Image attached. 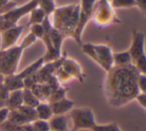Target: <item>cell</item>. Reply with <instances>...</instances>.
Segmentation results:
<instances>
[{"mask_svg":"<svg viewBox=\"0 0 146 131\" xmlns=\"http://www.w3.org/2000/svg\"><path fill=\"white\" fill-rule=\"evenodd\" d=\"M139 71L132 65L113 67L104 81V93L108 104L113 107L126 105L140 95L138 89Z\"/></svg>","mask_w":146,"mask_h":131,"instance_id":"1","label":"cell"},{"mask_svg":"<svg viewBox=\"0 0 146 131\" xmlns=\"http://www.w3.org/2000/svg\"><path fill=\"white\" fill-rule=\"evenodd\" d=\"M80 4L57 7L53 12L52 26L54 29L64 35L66 38H74L76 28L79 22Z\"/></svg>","mask_w":146,"mask_h":131,"instance_id":"2","label":"cell"},{"mask_svg":"<svg viewBox=\"0 0 146 131\" xmlns=\"http://www.w3.org/2000/svg\"><path fill=\"white\" fill-rule=\"evenodd\" d=\"M42 26L45 30V33L41 40H43L46 46V53L43 56L44 63L55 62L62 57V44L66 37L53 28L50 17L48 16L43 21Z\"/></svg>","mask_w":146,"mask_h":131,"instance_id":"3","label":"cell"},{"mask_svg":"<svg viewBox=\"0 0 146 131\" xmlns=\"http://www.w3.org/2000/svg\"><path fill=\"white\" fill-rule=\"evenodd\" d=\"M82 50L86 55L98 64L102 69L108 73L113 67V53L111 49L106 45L87 44L82 45Z\"/></svg>","mask_w":146,"mask_h":131,"instance_id":"4","label":"cell"},{"mask_svg":"<svg viewBox=\"0 0 146 131\" xmlns=\"http://www.w3.org/2000/svg\"><path fill=\"white\" fill-rule=\"evenodd\" d=\"M131 58V65L141 75H146V53L145 35L142 32L134 30L132 32V41L128 49Z\"/></svg>","mask_w":146,"mask_h":131,"instance_id":"5","label":"cell"},{"mask_svg":"<svg viewBox=\"0 0 146 131\" xmlns=\"http://www.w3.org/2000/svg\"><path fill=\"white\" fill-rule=\"evenodd\" d=\"M25 50L21 44L11 48L0 50V73L4 77L16 73L21 59L22 53Z\"/></svg>","mask_w":146,"mask_h":131,"instance_id":"6","label":"cell"},{"mask_svg":"<svg viewBox=\"0 0 146 131\" xmlns=\"http://www.w3.org/2000/svg\"><path fill=\"white\" fill-rule=\"evenodd\" d=\"M90 21L98 27H106L115 22H119V20L117 19L114 9L110 5V0H98Z\"/></svg>","mask_w":146,"mask_h":131,"instance_id":"7","label":"cell"},{"mask_svg":"<svg viewBox=\"0 0 146 131\" xmlns=\"http://www.w3.org/2000/svg\"><path fill=\"white\" fill-rule=\"evenodd\" d=\"M70 118L72 119L74 131H79L83 129L92 130L96 127V123L94 114L90 108H73L70 111Z\"/></svg>","mask_w":146,"mask_h":131,"instance_id":"8","label":"cell"},{"mask_svg":"<svg viewBox=\"0 0 146 131\" xmlns=\"http://www.w3.org/2000/svg\"><path fill=\"white\" fill-rule=\"evenodd\" d=\"M98 0H81L80 3V13H79V22L74 34V40L78 45L82 46V35L85 30L86 26L92 20V16L94 13V9Z\"/></svg>","mask_w":146,"mask_h":131,"instance_id":"9","label":"cell"},{"mask_svg":"<svg viewBox=\"0 0 146 131\" xmlns=\"http://www.w3.org/2000/svg\"><path fill=\"white\" fill-rule=\"evenodd\" d=\"M36 7H38V2L37 0H30L26 4H23L21 6H16L15 8H13L12 10H10L9 12L3 14V18L6 21V23L8 24L9 27H13V26L17 25L18 21L21 19L22 17H24L25 15L30 14V12L33 9H35Z\"/></svg>","mask_w":146,"mask_h":131,"instance_id":"10","label":"cell"},{"mask_svg":"<svg viewBox=\"0 0 146 131\" xmlns=\"http://www.w3.org/2000/svg\"><path fill=\"white\" fill-rule=\"evenodd\" d=\"M24 25H15L13 27H10L6 29L5 31L1 32V48L0 50H5V49L11 48L15 46L17 40L20 38L23 31Z\"/></svg>","mask_w":146,"mask_h":131,"instance_id":"11","label":"cell"},{"mask_svg":"<svg viewBox=\"0 0 146 131\" xmlns=\"http://www.w3.org/2000/svg\"><path fill=\"white\" fill-rule=\"evenodd\" d=\"M61 67L63 69H65V71L73 77V79H76L79 81H81V83H83L84 79H85L86 75L84 73L81 65L76 60H74V59H71L68 56H66L63 63H62Z\"/></svg>","mask_w":146,"mask_h":131,"instance_id":"12","label":"cell"},{"mask_svg":"<svg viewBox=\"0 0 146 131\" xmlns=\"http://www.w3.org/2000/svg\"><path fill=\"white\" fill-rule=\"evenodd\" d=\"M49 104H50L51 109H52L53 115H65L67 112L71 111L75 105L74 101L68 99L67 97Z\"/></svg>","mask_w":146,"mask_h":131,"instance_id":"13","label":"cell"},{"mask_svg":"<svg viewBox=\"0 0 146 131\" xmlns=\"http://www.w3.org/2000/svg\"><path fill=\"white\" fill-rule=\"evenodd\" d=\"M3 85L9 93L15 91H21L24 89L23 79H21L18 75V73H13V75L4 77Z\"/></svg>","mask_w":146,"mask_h":131,"instance_id":"14","label":"cell"},{"mask_svg":"<svg viewBox=\"0 0 146 131\" xmlns=\"http://www.w3.org/2000/svg\"><path fill=\"white\" fill-rule=\"evenodd\" d=\"M51 131H68V117L66 115H53L48 121Z\"/></svg>","mask_w":146,"mask_h":131,"instance_id":"15","label":"cell"},{"mask_svg":"<svg viewBox=\"0 0 146 131\" xmlns=\"http://www.w3.org/2000/svg\"><path fill=\"white\" fill-rule=\"evenodd\" d=\"M21 105H23L22 89L9 93L7 99L5 100V107H7L9 110H16Z\"/></svg>","mask_w":146,"mask_h":131,"instance_id":"16","label":"cell"},{"mask_svg":"<svg viewBox=\"0 0 146 131\" xmlns=\"http://www.w3.org/2000/svg\"><path fill=\"white\" fill-rule=\"evenodd\" d=\"M31 91L35 97L40 100V102H47L49 97L52 93V89L47 83H37Z\"/></svg>","mask_w":146,"mask_h":131,"instance_id":"17","label":"cell"},{"mask_svg":"<svg viewBox=\"0 0 146 131\" xmlns=\"http://www.w3.org/2000/svg\"><path fill=\"white\" fill-rule=\"evenodd\" d=\"M35 109H36L37 118L40 120L49 121L53 116L52 109H51V106L48 102H40Z\"/></svg>","mask_w":146,"mask_h":131,"instance_id":"18","label":"cell"},{"mask_svg":"<svg viewBox=\"0 0 146 131\" xmlns=\"http://www.w3.org/2000/svg\"><path fill=\"white\" fill-rule=\"evenodd\" d=\"M43 65H44V59H43V57H41L37 61H35L34 63H32L31 65L28 66L26 69H24L22 71L18 73V75L23 79L28 77H31V75H35Z\"/></svg>","mask_w":146,"mask_h":131,"instance_id":"19","label":"cell"},{"mask_svg":"<svg viewBox=\"0 0 146 131\" xmlns=\"http://www.w3.org/2000/svg\"><path fill=\"white\" fill-rule=\"evenodd\" d=\"M131 65V58L128 50L113 53V67H124Z\"/></svg>","mask_w":146,"mask_h":131,"instance_id":"20","label":"cell"},{"mask_svg":"<svg viewBox=\"0 0 146 131\" xmlns=\"http://www.w3.org/2000/svg\"><path fill=\"white\" fill-rule=\"evenodd\" d=\"M46 14L44 13L41 8L36 7L33 9L29 14V21H28V26L35 25V24H42L43 21L46 18Z\"/></svg>","mask_w":146,"mask_h":131,"instance_id":"21","label":"cell"},{"mask_svg":"<svg viewBox=\"0 0 146 131\" xmlns=\"http://www.w3.org/2000/svg\"><path fill=\"white\" fill-rule=\"evenodd\" d=\"M22 95H23V105L36 108V106L40 103V100L35 97L31 89H22Z\"/></svg>","mask_w":146,"mask_h":131,"instance_id":"22","label":"cell"},{"mask_svg":"<svg viewBox=\"0 0 146 131\" xmlns=\"http://www.w3.org/2000/svg\"><path fill=\"white\" fill-rule=\"evenodd\" d=\"M37 2H38V7L41 8L48 17L52 15L57 8L55 0H37Z\"/></svg>","mask_w":146,"mask_h":131,"instance_id":"23","label":"cell"},{"mask_svg":"<svg viewBox=\"0 0 146 131\" xmlns=\"http://www.w3.org/2000/svg\"><path fill=\"white\" fill-rule=\"evenodd\" d=\"M67 91H68L67 87H64L61 85L56 91H52V93H51V95L49 97L47 102H48V103H53V102H56V101H59V100L63 99V98L66 97Z\"/></svg>","mask_w":146,"mask_h":131,"instance_id":"24","label":"cell"},{"mask_svg":"<svg viewBox=\"0 0 146 131\" xmlns=\"http://www.w3.org/2000/svg\"><path fill=\"white\" fill-rule=\"evenodd\" d=\"M18 110L29 120L30 123L35 121L36 119H38V118H37V113H36V109H35V108L30 107V106H26V105H21L18 108Z\"/></svg>","mask_w":146,"mask_h":131,"instance_id":"25","label":"cell"},{"mask_svg":"<svg viewBox=\"0 0 146 131\" xmlns=\"http://www.w3.org/2000/svg\"><path fill=\"white\" fill-rule=\"evenodd\" d=\"M110 5L115 9L135 7V0H110Z\"/></svg>","mask_w":146,"mask_h":131,"instance_id":"26","label":"cell"},{"mask_svg":"<svg viewBox=\"0 0 146 131\" xmlns=\"http://www.w3.org/2000/svg\"><path fill=\"white\" fill-rule=\"evenodd\" d=\"M55 77H57V79H58L59 83L61 85H67V83H69L70 81L73 79V77H72L65 69H62V67H59V69H57L56 73H55Z\"/></svg>","mask_w":146,"mask_h":131,"instance_id":"27","label":"cell"},{"mask_svg":"<svg viewBox=\"0 0 146 131\" xmlns=\"http://www.w3.org/2000/svg\"><path fill=\"white\" fill-rule=\"evenodd\" d=\"M17 6V3L13 0H0V15L9 12Z\"/></svg>","mask_w":146,"mask_h":131,"instance_id":"28","label":"cell"},{"mask_svg":"<svg viewBox=\"0 0 146 131\" xmlns=\"http://www.w3.org/2000/svg\"><path fill=\"white\" fill-rule=\"evenodd\" d=\"M92 131H121L116 123H108V124H96V127Z\"/></svg>","mask_w":146,"mask_h":131,"instance_id":"29","label":"cell"},{"mask_svg":"<svg viewBox=\"0 0 146 131\" xmlns=\"http://www.w3.org/2000/svg\"><path fill=\"white\" fill-rule=\"evenodd\" d=\"M30 33H32L37 39H42L44 36L45 30L42 24H35V25L30 26Z\"/></svg>","mask_w":146,"mask_h":131,"instance_id":"30","label":"cell"},{"mask_svg":"<svg viewBox=\"0 0 146 131\" xmlns=\"http://www.w3.org/2000/svg\"><path fill=\"white\" fill-rule=\"evenodd\" d=\"M31 123H32V125L34 126V128L36 129V131H50L48 121L36 119L35 121L31 122Z\"/></svg>","mask_w":146,"mask_h":131,"instance_id":"31","label":"cell"},{"mask_svg":"<svg viewBox=\"0 0 146 131\" xmlns=\"http://www.w3.org/2000/svg\"><path fill=\"white\" fill-rule=\"evenodd\" d=\"M37 40H38V39H37L36 37L32 34V33H29V34H28L27 36L23 39V40H22V42L20 43V44H21L26 50V49L29 48L30 46H32L33 44H35Z\"/></svg>","mask_w":146,"mask_h":131,"instance_id":"32","label":"cell"},{"mask_svg":"<svg viewBox=\"0 0 146 131\" xmlns=\"http://www.w3.org/2000/svg\"><path fill=\"white\" fill-rule=\"evenodd\" d=\"M138 89L140 93L146 95V75H139L138 77Z\"/></svg>","mask_w":146,"mask_h":131,"instance_id":"33","label":"cell"},{"mask_svg":"<svg viewBox=\"0 0 146 131\" xmlns=\"http://www.w3.org/2000/svg\"><path fill=\"white\" fill-rule=\"evenodd\" d=\"M10 110L7 107H3L0 109V124L5 122L8 118V114H9Z\"/></svg>","mask_w":146,"mask_h":131,"instance_id":"34","label":"cell"},{"mask_svg":"<svg viewBox=\"0 0 146 131\" xmlns=\"http://www.w3.org/2000/svg\"><path fill=\"white\" fill-rule=\"evenodd\" d=\"M8 95H9V91L6 89V87H4L3 83H1V85H0V100L5 101V100L7 99Z\"/></svg>","mask_w":146,"mask_h":131,"instance_id":"35","label":"cell"},{"mask_svg":"<svg viewBox=\"0 0 146 131\" xmlns=\"http://www.w3.org/2000/svg\"><path fill=\"white\" fill-rule=\"evenodd\" d=\"M135 7H138L139 10L146 15V0H135Z\"/></svg>","mask_w":146,"mask_h":131,"instance_id":"36","label":"cell"},{"mask_svg":"<svg viewBox=\"0 0 146 131\" xmlns=\"http://www.w3.org/2000/svg\"><path fill=\"white\" fill-rule=\"evenodd\" d=\"M136 100H137V102L144 108V109H146V95L140 93V95L136 97Z\"/></svg>","mask_w":146,"mask_h":131,"instance_id":"37","label":"cell"},{"mask_svg":"<svg viewBox=\"0 0 146 131\" xmlns=\"http://www.w3.org/2000/svg\"><path fill=\"white\" fill-rule=\"evenodd\" d=\"M5 107V101H3V100H0V109L1 108Z\"/></svg>","mask_w":146,"mask_h":131,"instance_id":"38","label":"cell"},{"mask_svg":"<svg viewBox=\"0 0 146 131\" xmlns=\"http://www.w3.org/2000/svg\"><path fill=\"white\" fill-rule=\"evenodd\" d=\"M3 81H4V75L0 73V85H1V83H3Z\"/></svg>","mask_w":146,"mask_h":131,"instance_id":"39","label":"cell"},{"mask_svg":"<svg viewBox=\"0 0 146 131\" xmlns=\"http://www.w3.org/2000/svg\"><path fill=\"white\" fill-rule=\"evenodd\" d=\"M68 131H74L73 129H69V130H68Z\"/></svg>","mask_w":146,"mask_h":131,"instance_id":"40","label":"cell"},{"mask_svg":"<svg viewBox=\"0 0 146 131\" xmlns=\"http://www.w3.org/2000/svg\"></svg>","mask_w":146,"mask_h":131,"instance_id":"41","label":"cell"},{"mask_svg":"<svg viewBox=\"0 0 146 131\" xmlns=\"http://www.w3.org/2000/svg\"><path fill=\"white\" fill-rule=\"evenodd\" d=\"M50 131H51V130H50Z\"/></svg>","mask_w":146,"mask_h":131,"instance_id":"42","label":"cell"}]
</instances>
